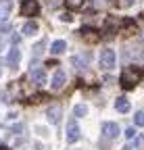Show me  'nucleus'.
<instances>
[{"label": "nucleus", "instance_id": "6ab92c4d", "mask_svg": "<svg viewBox=\"0 0 144 150\" xmlns=\"http://www.w3.org/2000/svg\"><path fill=\"white\" fill-rule=\"evenodd\" d=\"M48 96H46V94H35V96H31V102L33 104H40V102H44Z\"/></svg>", "mask_w": 144, "mask_h": 150}, {"label": "nucleus", "instance_id": "dca6fc26", "mask_svg": "<svg viewBox=\"0 0 144 150\" xmlns=\"http://www.w3.org/2000/svg\"><path fill=\"white\" fill-rule=\"evenodd\" d=\"M65 6L69 11H79L84 6V0H65Z\"/></svg>", "mask_w": 144, "mask_h": 150}, {"label": "nucleus", "instance_id": "412c9836", "mask_svg": "<svg viewBox=\"0 0 144 150\" xmlns=\"http://www.w3.org/2000/svg\"><path fill=\"white\" fill-rule=\"evenodd\" d=\"M6 31H11V25L6 21H2V23H0V33H6Z\"/></svg>", "mask_w": 144, "mask_h": 150}, {"label": "nucleus", "instance_id": "423d86ee", "mask_svg": "<svg viewBox=\"0 0 144 150\" xmlns=\"http://www.w3.org/2000/svg\"><path fill=\"white\" fill-rule=\"evenodd\" d=\"M61 117H63V110H61V106H57V104L48 106V110H46V119H48L52 125H59V123H61Z\"/></svg>", "mask_w": 144, "mask_h": 150}, {"label": "nucleus", "instance_id": "39448f33", "mask_svg": "<svg viewBox=\"0 0 144 150\" xmlns=\"http://www.w3.org/2000/svg\"><path fill=\"white\" fill-rule=\"evenodd\" d=\"M79 35L84 38L88 44H96V42L100 40V33H98V29H94V27H82V29H79Z\"/></svg>", "mask_w": 144, "mask_h": 150}, {"label": "nucleus", "instance_id": "7ed1b4c3", "mask_svg": "<svg viewBox=\"0 0 144 150\" xmlns=\"http://www.w3.org/2000/svg\"><path fill=\"white\" fill-rule=\"evenodd\" d=\"M79 136H82V131H79V127H77V121H75V119H69V121H67V131H65L67 142L73 144V142L79 140Z\"/></svg>", "mask_w": 144, "mask_h": 150}, {"label": "nucleus", "instance_id": "4468645a", "mask_svg": "<svg viewBox=\"0 0 144 150\" xmlns=\"http://www.w3.org/2000/svg\"><path fill=\"white\" fill-rule=\"evenodd\" d=\"M65 50H67V42H63V40H57V42L50 44V52H52V54H61V52H65Z\"/></svg>", "mask_w": 144, "mask_h": 150}, {"label": "nucleus", "instance_id": "a878e982", "mask_svg": "<svg viewBox=\"0 0 144 150\" xmlns=\"http://www.w3.org/2000/svg\"><path fill=\"white\" fill-rule=\"evenodd\" d=\"M132 4V0H125V6H130Z\"/></svg>", "mask_w": 144, "mask_h": 150}, {"label": "nucleus", "instance_id": "bb28decb", "mask_svg": "<svg viewBox=\"0 0 144 150\" xmlns=\"http://www.w3.org/2000/svg\"><path fill=\"white\" fill-rule=\"evenodd\" d=\"M0 150H11V148H6V146H0Z\"/></svg>", "mask_w": 144, "mask_h": 150}, {"label": "nucleus", "instance_id": "20e7f679", "mask_svg": "<svg viewBox=\"0 0 144 150\" xmlns=\"http://www.w3.org/2000/svg\"><path fill=\"white\" fill-rule=\"evenodd\" d=\"M40 13V2L38 0H23L21 2V15L23 17H35Z\"/></svg>", "mask_w": 144, "mask_h": 150}, {"label": "nucleus", "instance_id": "f8f14e48", "mask_svg": "<svg viewBox=\"0 0 144 150\" xmlns=\"http://www.w3.org/2000/svg\"><path fill=\"white\" fill-rule=\"evenodd\" d=\"M13 11V0H0V21H6Z\"/></svg>", "mask_w": 144, "mask_h": 150}, {"label": "nucleus", "instance_id": "f3484780", "mask_svg": "<svg viewBox=\"0 0 144 150\" xmlns=\"http://www.w3.org/2000/svg\"><path fill=\"white\" fill-rule=\"evenodd\" d=\"M73 115H75V117H86V115H88V106H86V104H75Z\"/></svg>", "mask_w": 144, "mask_h": 150}, {"label": "nucleus", "instance_id": "2eb2a0df", "mask_svg": "<svg viewBox=\"0 0 144 150\" xmlns=\"http://www.w3.org/2000/svg\"><path fill=\"white\" fill-rule=\"evenodd\" d=\"M35 31H38V23H35V21H27V23L23 25V33H25V35H33Z\"/></svg>", "mask_w": 144, "mask_h": 150}, {"label": "nucleus", "instance_id": "f03ea898", "mask_svg": "<svg viewBox=\"0 0 144 150\" xmlns=\"http://www.w3.org/2000/svg\"><path fill=\"white\" fill-rule=\"evenodd\" d=\"M115 52L111 50V48H104V50H100V56H98V63H100V67L102 69H106V71H109V69H113L115 67Z\"/></svg>", "mask_w": 144, "mask_h": 150}, {"label": "nucleus", "instance_id": "b1692460", "mask_svg": "<svg viewBox=\"0 0 144 150\" xmlns=\"http://www.w3.org/2000/svg\"><path fill=\"white\" fill-rule=\"evenodd\" d=\"M61 19H63V21H67V23H69V21H71V19H73V17H71L69 13H63V15H61Z\"/></svg>", "mask_w": 144, "mask_h": 150}, {"label": "nucleus", "instance_id": "f257e3e1", "mask_svg": "<svg viewBox=\"0 0 144 150\" xmlns=\"http://www.w3.org/2000/svg\"><path fill=\"white\" fill-rule=\"evenodd\" d=\"M142 75H144V71H142L140 67H128V69L121 73L119 83H121V88H123V90H134V88L140 83Z\"/></svg>", "mask_w": 144, "mask_h": 150}, {"label": "nucleus", "instance_id": "aec40b11", "mask_svg": "<svg viewBox=\"0 0 144 150\" xmlns=\"http://www.w3.org/2000/svg\"><path fill=\"white\" fill-rule=\"evenodd\" d=\"M138 134H136V129L134 127H128V129H125V138H128V140H134Z\"/></svg>", "mask_w": 144, "mask_h": 150}, {"label": "nucleus", "instance_id": "ddd939ff", "mask_svg": "<svg viewBox=\"0 0 144 150\" xmlns=\"http://www.w3.org/2000/svg\"><path fill=\"white\" fill-rule=\"evenodd\" d=\"M115 108H117L119 112H128V110H130V100L125 98V96H119V98L115 100Z\"/></svg>", "mask_w": 144, "mask_h": 150}, {"label": "nucleus", "instance_id": "393cba45", "mask_svg": "<svg viewBox=\"0 0 144 150\" xmlns=\"http://www.w3.org/2000/svg\"><path fill=\"white\" fill-rule=\"evenodd\" d=\"M42 46H44V42H40L38 46H35V54H40V52H42Z\"/></svg>", "mask_w": 144, "mask_h": 150}, {"label": "nucleus", "instance_id": "9b49d317", "mask_svg": "<svg viewBox=\"0 0 144 150\" xmlns=\"http://www.w3.org/2000/svg\"><path fill=\"white\" fill-rule=\"evenodd\" d=\"M19 61H21V52H19V48H17V46H13V48L9 50L6 63H9V67H17V65H19Z\"/></svg>", "mask_w": 144, "mask_h": 150}, {"label": "nucleus", "instance_id": "6e6552de", "mask_svg": "<svg viewBox=\"0 0 144 150\" xmlns=\"http://www.w3.org/2000/svg\"><path fill=\"white\" fill-rule=\"evenodd\" d=\"M29 77H31V81H33L35 86H44V83H46V73H44V69H40V67H31V69H29Z\"/></svg>", "mask_w": 144, "mask_h": 150}, {"label": "nucleus", "instance_id": "9d476101", "mask_svg": "<svg viewBox=\"0 0 144 150\" xmlns=\"http://www.w3.org/2000/svg\"><path fill=\"white\" fill-rule=\"evenodd\" d=\"M65 79H67V77H65V71H63V69H57L55 75H52L50 88H52V90H61V88L65 86Z\"/></svg>", "mask_w": 144, "mask_h": 150}, {"label": "nucleus", "instance_id": "4be33fe9", "mask_svg": "<svg viewBox=\"0 0 144 150\" xmlns=\"http://www.w3.org/2000/svg\"><path fill=\"white\" fill-rule=\"evenodd\" d=\"M11 42H13V46H19V42H21V35H17V33H15V35L11 38Z\"/></svg>", "mask_w": 144, "mask_h": 150}, {"label": "nucleus", "instance_id": "cd10ccee", "mask_svg": "<svg viewBox=\"0 0 144 150\" xmlns=\"http://www.w3.org/2000/svg\"><path fill=\"white\" fill-rule=\"evenodd\" d=\"M0 48H2V38H0Z\"/></svg>", "mask_w": 144, "mask_h": 150}, {"label": "nucleus", "instance_id": "0eeeda50", "mask_svg": "<svg viewBox=\"0 0 144 150\" xmlns=\"http://www.w3.org/2000/svg\"><path fill=\"white\" fill-rule=\"evenodd\" d=\"M119 27H121V33H123V35H132V33H136V31H138V25H136V21H134V19H130V17L121 19Z\"/></svg>", "mask_w": 144, "mask_h": 150}, {"label": "nucleus", "instance_id": "1a4fd4ad", "mask_svg": "<svg viewBox=\"0 0 144 150\" xmlns=\"http://www.w3.org/2000/svg\"><path fill=\"white\" fill-rule=\"evenodd\" d=\"M102 136L106 138V140H113V138H117L119 136V125L117 123H102Z\"/></svg>", "mask_w": 144, "mask_h": 150}, {"label": "nucleus", "instance_id": "a211bd4d", "mask_svg": "<svg viewBox=\"0 0 144 150\" xmlns=\"http://www.w3.org/2000/svg\"><path fill=\"white\" fill-rule=\"evenodd\" d=\"M134 123L138 127H144V110H138L136 115H134Z\"/></svg>", "mask_w": 144, "mask_h": 150}, {"label": "nucleus", "instance_id": "5701e85b", "mask_svg": "<svg viewBox=\"0 0 144 150\" xmlns=\"http://www.w3.org/2000/svg\"><path fill=\"white\" fill-rule=\"evenodd\" d=\"M6 138V127H2V125H0V142H2Z\"/></svg>", "mask_w": 144, "mask_h": 150}]
</instances>
